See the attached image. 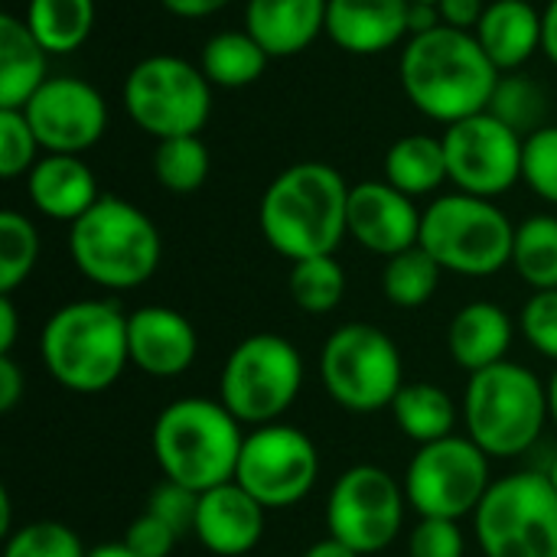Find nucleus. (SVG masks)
<instances>
[{
  "label": "nucleus",
  "mask_w": 557,
  "mask_h": 557,
  "mask_svg": "<svg viewBox=\"0 0 557 557\" xmlns=\"http://www.w3.org/2000/svg\"><path fill=\"white\" fill-rule=\"evenodd\" d=\"M398 72L408 101L424 117L447 127L463 117L483 114L503 75L473 33L450 26L411 36L405 42Z\"/></svg>",
  "instance_id": "1"
},
{
  "label": "nucleus",
  "mask_w": 557,
  "mask_h": 557,
  "mask_svg": "<svg viewBox=\"0 0 557 557\" xmlns=\"http://www.w3.org/2000/svg\"><path fill=\"white\" fill-rule=\"evenodd\" d=\"M349 183L330 163H294L271 180L261 196L258 222L268 245L294 261L336 255L346 228L349 212Z\"/></svg>",
  "instance_id": "2"
},
{
  "label": "nucleus",
  "mask_w": 557,
  "mask_h": 557,
  "mask_svg": "<svg viewBox=\"0 0 557 557\" xmlns=\"http://www.w3.org/2000/svg\"><path fill=\"white\" fill-rule=\"evenodd\" d=\"M39 356L62 388L75 395L108 392L131 366L127 313L114 300L65 304L46 320Z\"/></svg>",
  "instance_id": "3"
},
{
  "label": "nucleus",
  "mask_w": 557,
  "mask_h": 557,
  "mask_svg": "<svg viewBox=\"0 0 557 557\" xmlns=\"http://www.w3.org/2000/svg\"><path fill=\"white\" fill-rule=\"evenodd\" d=\"M150 444L163 480L206 493L235 480L245 434L222 401L180 398L153 421Z\"/></svg>",
  "instance_id": "4"
},
{
  "label": "nucleus",
  "mask_w": 557,
  "mask_h": 557,
  "mask_svg": "<svg viewBox=\"0 0 557 557\" xmlns=\"http://www.w3.org/2000/svg\"><path fill=\"white\" fill-rule=\"evenodd\" d=\"M69 255L91 284L134 290L157 274L163 242L144 209L117 196H101L69 225Z\"/></svg>",
  "instance_id": "5"
},
{
  "label": "nucleus",
  "mask_w": 557,
  "mask_h": 557,
  "mask_svg": "<svg viewBox=\"0 0 557 557\" xmlns=\"http://www.w3.org/2000/svg\"><path fill=\"white\" fill-rule=\"evenodd\" d=\"M548 418V385L532 369L506 359L470 375L463 395L467 437L490 460L525 454L542 437Z\"/></svg>",
  "instance_id": "6"
},
{
  "label": "nucleus",
  "mask_w": 557,
  "mask_h": 557,
  "mask_svg": "<svg viewBox=\"0 0 557 557\" xmlns=\"http://www.w3.org/2000/svg\"><path fill=\"white\" fill-rule=\"evenodd\" d=\"M516 225L493 202L467 193L437 196L421 215L418 245L450 274L490 277L512 264Z\"/></svg>",
  "instance_id": "7"
},
{
  "label": "nucleus",
  "mask_w": 557,
  "mask_h": 557,
  "mask_svg": "<svg viewBox=\"0 0 557 557\" xmlns=\"http://www.w3.org/2000/svg\"><path fill=\"white\" fill-rule=\"evenodd\" d=\"M320 379L339 408L352 414H375L392 408L405 385V366L385 330L372 323H346L323 343Z\"/></svg>",
  "instance_id": "8"
},
{
  "label": "nucleus",
  "mask_w": 557,
  "mask_h": 557,
  "mask_svg": "<svg viewBox=\"0 0 557 557\" xmlns=\"http://www.w3.org/2000/svg\"><path fill=\"white\" fill-rule=\"evenodd\" d=\"M304 385V359L297 346L277 333L242 339L219 375V401L242 424H277L290 411Z\"/></svg>",
  "instance_id": "9"
},
{
  "label": "nucleus",
  "mask_w": 557,
  "mask_h": 557,
  "mask_svg": "<svg viewBox=\"0 0 557 557\" xmlns=\"http://www.w3.org/2000/svg\"><path fill=\"white\" fill-rule=\"evenodd\" d=\"M483 557H557V493L548 473H512L473 516Z\"/></svg>",
  "instance_id": "10"
},
{
  "label": "nucleus",
  "mask_w": 557,
  "mask_h": 557,
  "mask_svg": "<svg viewBox=\"0 0 557 557\" xmlns=\"http://www.w3.org/2000/svg\"><path fill=\"white\" fill-rule=\"evenodd\" d=\"M124 108L157 140L202 134L212 114V82L180 55H147L124 78Z\"/></svg>",
  "instance_id": "11"
},
{
  "label": "nucleus",
  "mask_w": 557,
  "mask_h": 557,
  "mask_svg": "<svg viewBox=\"0 0 557 557\" xmlns=\"http://www.w3.org/2000/svg\"><path fill=\"white\" fill-rule=\"evenodd\" d=\"M490 486V457L470 437L457 434L418 447L405 473L408 506L421 519L460 522L467 516H476Z\"/></svg>",
  "instance_id": "12"
},
{
  "label": "nucleus",
  "mask_w": 557,
  "mask_h": 557,
  "mask_svg": "<svg viewBox=\"0 0 557 557\" xmlns=\"http://www.w3.org/2000/svg\"><path fill=\"white\" fill-rule=\"evenodd\" d=\"M405 483L375 463L349 467L330 490L326 532L356 555H382L405 525Z\"/></svg>",
  "instance_id": "13"
},
{
  "label": "nucleus",
  "mask_w": 557,
  "mask_h": 557,
  "mask_svg": "<svg viewBox=\"0 0 557 557\" xmlns=\"http://www.w3.org/2000/svg\"><path fill=\"white\" fill-rule=\"evenodd\" d=\"M320 480L317 444L290 424H264L245 434L235 483L264 509H290L310 496Z\"/></svg>",
  "instance_id": "14"
},
{
  "label": "nucleus",
  "mask_w": 557,
  "mask_h": 557,
  "mask_svg": "<svg viewBox=\"0 0 557 557\" xmlns=\"http://www.w3.org/2000/svg\"><path fill=\"white\" fill-rule=\"evenodd\" d=\"M441 140L457 193L496 199L522 180L525 137L506 127L490 111L450 124Z\"/></svg>",
  "instance_id": "15"
},
{
  "label": "nucleus",
  "mask_w": 557,
  "mask_h": 557,
  "mask_svg": "<svg viewBox=\"0 0 557 557\" xmlns=\"http://www.w3.org/2000/svg\"><path fill=\"white\" fill-rule=\"evenodd\" d=\"M46 153H82L108 131V104L95 85L72 75H49L23 108Z\"/></svg>",
  "instance_id": "16"
},
{
  "label": "nucleus",
  "mask_w": 557,
  "mask_h": 557,
  "mask_svg": "<svg viewBox=\"0 0 557 557\" xmlns=\"http://www.w3.org/2000/svg\"><path fill=\"white\" fill-rule=\"evenodd\" d=\"M421 215L414 199L385 180H366L349 189L346 228L372 255L395 258L418 245Z\"/></svg>",
  "instance_id": "17"
},
{
  "label": "nucleus",
  "mask_w": 557,
  "mask_h": 557,
  "mask_svg": "<svg viewBox=\"0 0 557 557\" xmlns=\"http://www.w3.org/2000/svg\"><path fill=\"white\" fill-rule=\"evenodd\" d=\"M127 349L131 366L144 375L176 379L196 362L199 336L180 310L140 307L127 317Z\"/></svg>",
  "instance_id": "18"
},
{
  "label": "nucleus",
  "mask_w": 557,
  "mask_h": 557,
  "mask_svg": "<svg viewBox=\"0 0 557 557\" xmlns=\"http://www.w3.org/2000/svg\"><path fill=\"white\" fill-rule=\"evenodd\" d=\"M264 512L268 509L232 480V483L199 493L193 535L212 555L242 557L258 548L264 535Z\"/></svg>",
  "instance_id": "19"
},
{
  "label": "nucleus",
  "mask_w": 557,
  "mask_h": 557,
  "mask_svg": "<svg viewBox=\"0 0 557 557\" xmlns=\"http://www.w3.org/2000/svg\"><path fill=\"white\" fill-rule=\"evenodd\" d=\"M408 0H330L326 36L349 55H382L408 29Z\"/></svg>",
  "instance_id": "20"
},
{
  "label": "nucleus",
  "mask_w": 557,
  "mask_h": 557,
  "mask_svg": "<svg viewBox=\"0 0 557 557\" xmlns=\"http://www.w3.org/2000/svg\"><path fill=\"white\" fill-rule=\"evenodd\" d=\"M26 189L33 206L55 222H75L82 219L101 196L95 173L88 163L75 153H46L36 160V166L26 173Z\"/></svg>",
  "instance_id": "21"
},
{
  "label": "nucleus",
  "mask_w": 557,
  "mask_h": 557,
  "mask_svg": "<svg viewBox=\"0 0 557 557\" xmlns=\"http://www.w3.org/2000/svg\"><path fill=\"white\" fill-rule=\"evenodd\" d=\"M326 3L330 0H248L245 29L271 59L297 55L326 33Z\"/></svg>",
  "instance_id": "22"
},
{
  "label": "nucleus",
  "mask_w": 557,
  "mask_h": 557,
  "mask_svg": "<svg viewBox=\"0 0 557 557\" xmlns=\"http://www.w3.org/2000/svg\"><path fill=\"white\" fill-rule=\"evenodd\" d=\"M473 36L503 75L519 72L542 49V13L529 0H493Z\"/></svg>",
  "instance_id": "23"
},
{
  "label": "nucleus",
  "mask_w": 557,
  "mask_h": 557,
  "mask_svg": "<svg viewBox=\"0 0 557 557\" xmlns=\"http://www.w3.org/2000/svg\"><path fill=\"white\" fill-rule=\"evenodd\" d=\"M512 346V320L503 307L476 300L457 310L447 330V349L460 369L470 375L506 362Z\"/></svg>",
  "instance_id": "24"
},
{
  "label": "nucleus",
  "mask_w": 557,
  "mask_h": 557,
  "mask_svg": "<svg viewBox=\"0 0 557 557\" xmlns=\"http://www.w3.org/2000/svg\"><path fill=\"white\" fill-rule=\"evenodd\" d=\"M49 52L33 36L26 20L3 13L0 16V108L23 111L26 101L46 85Z\"/></svg>",
  "instance_id": "25"
},
{
  "label": "nucleus",
  "mask_w": 557,
  "mask_h": 557,
  "mask_svg": "<svg viewBox=\"0 0 557 557\" xmlns=\"http://www.w3.org/2000/svg\"><path fill=\"white\" fill-rule=\"evenodd\" d=\"M450 180L444 140L431 134L398 137L385 153V183L401 189L405 196H428Z\"/></svg>",
  "instance_id": "26"
},
{
  "label": "nucleus",
  "mask_w": 557,
  "mask_h": 557,
  "mask_svg": "<svg viewBox=\"0 0 557 557\" xmlns=\"http://www.w3.org/2000/svg\"><path fill=\"white\" fill-rule=\"evenodd\" d=\"M392 418L408 441L424 447V444L454 437L457 405L444 388H437L431 382H411V385H401V392L395 395Z\"/></svg>",
  "instance_id": "27"
},
{
  "label": "nucleus",
  "mask_w": 557,
  "mask_h": 557,
  "mask_svg": "<svg viewBox=\"0 0 557 557\" xmlns=\"http://www.w3.org/2000/svg\"><path fill=\"white\" fill-rule=\"evenodd\" d=\"M268 52L248 29H225L206 39L199 69L219 88H245L255 85L268 69Z\"/></svg>",
  "instance_id": "28"
},
{
  "label": "nucleus",
  "mask_w": 557,
  "mask_h": 557,
  "mask_svg": "<svg viewBox=\"0 0 557 557\" xmlns=\"http://www.w3.org/2000/svg\"><path fill=\"white\" fill-rule=\"evenodd\" d=\"M23 20L49 55H69L91 36L95 0H29Z\"/></svg>",
  "instance_id": "29"
},
{
  "label": "nucleus",
  "mask_w": 557,
  "mask_h": 557,
  "mask_svg": "<svg viewBox=\"0 0 557 557\" xmlns=\"http://www.w3.org/2000/svg\"><path fill=\"white\" fill-rule=\"evenodd\" d=\"M512 268L532 290H557V219L532 215L516 225Z\"/></svg>",
  "instance_id": "30"
},
{
  "label": "nucleus",
  "mask_w": 557,
  "mask_h": 557,
  "mask_svg": "<svg viewBox=\"0 0 557 557\" xmlns=\"http://www.w3.org/2000/svg\"><path fill=\"white\" fill-rule=\"evenodd\" d=\"M441 274H444V268L421 245H414L385 261L382 294L388 297V304H395L401 310H418V307L431 304V297L437 294Z\"/></svg>",
  "instance_id": "31"
},
{
  "label": "nucleus",
  "mask_w": 557,
  "mask_h": 557,
  "mask_svg": "<svg viewBox=\"0 0 557 557\" xmlns=\"http://www.w3.org/2000/svg\"><path fill=\"white\" fill-rule=\"evenodd\" d=\"M290 300L304 313H330L343 304L346 294V271L336 261V255H320V258H304L294 261L290 277H287Z\"/></svg>",
  "instance_id": "32"
},
{
  "label": "nucleus",
  "mask_w": 557,
  "mask_h": 557,
  "mask_svg": "<svg viewBox=\"0 0 557 557\" xmlns=\"http://www.w3.org/2000/svg\"><path fill=\"white\" fill-rule=\"evenodd\" d=\"M209 147L202 144L199 134H189V137H166L157 144V153H153V173H157V183L176 196H186V193H196L202 189V183L209 180Z\"/></svg>",
  "instance_id": "33"
},
{
  "label": "nucleus",
  "mask_w": 557,
  "mask_h": 557,
  "mask_svg": "<svg viewBox=\"0 0 557 557\" xmlns=\"http://www.w3.org/2000/svg\"><path fill=\"white\" fill-rule=\"evenodd\" d=\"M486 111L493 117H499L506 127H512L516 134L529 137L539 127H545L548 95L542 91V85L535 78L519 75V72H506V75H499V85H496Z\"/></svg>",
  "instance_id": "34"
},
{
  "label": "nucleus",
  "mask_w": 557,
  "mask_h": 557,
  "mask_svg": "<svg viewBox=\"0 0 557 557\" xmlns=\"http://www.w3.org/2000/svg\"><path fill=\"white\" fill-rule=\"evenodd\" d=\"M39 261V232L36 225L16 212H0V294H13Z\"/></svg>",
  "instance_id": "35"
},
{
  "label": "nucleus",
  "mask_w": 557,
  "mask_h": 557,
  "mask_svg": "<svg viewBox=\"0 0 557 557\" xmlns=\"http://www.w3.org/2000/svg\"><path fill=\"white\" fill-rule=\"evenodd\" d=\"M3 557H88V552L69 525L29 522L7 535Z\"/></svg>",
  "instance_id": "36"
},
{
  "label": "nucleus",
  "mask_w": 557,
  "mask_h": 557,
  "mask_svg": "<svg viewBox=\"0 0 557 557\" xmlns=\"http://www.w3.org/2000/svg\"><path fill=\"white\" fill-rule=\"evenodd\" d=\"M39 140L26 121L23 111L16 108H0V176L16 180L29 173L39 160Z\"/></svg>",
  "instance_id": "37"
},
{
  "label": "nucleus",
  "mask_w": 557,
  "mask_h": 557,
  "mask_svg": "<svg viewBox=\"0 0 557 557\" xmlns=\"http://www.w3.org/2000/svg\"><path fill=\"white\" fill-rule=\"evenodd\" d=\"M522 180L535 196L557 206V124H545L525 137Z\"/></svg>",
  "instance_id": "38"
},
{
  "label": "nucleus",
  "mask_w": 557,
  "mask_h": 557,
  "mask_svg": "<svg viewBox=\"0 0 557 557\" xmlns=\"http://www.w3.org/2000/svg\"><path fill=\"white\" fill-rule=\"evenodd\" d=\"M147 512H150V516H157L160 522H166V525L183 539L186 532H193V529H196L199 493H196V490H186V486H180V483L163 480V483L150 493V499H147Z\"/></svg>",
  "instance_id": "39"
},
{
  "label": "nucleus",
  "mask_w": 557,
  "mask_h": 557,
  "mask_svg": "<svg viewBox=\"0 0 557 557\" xmlns=\"http://www.w3.org/2000/svg\"><path fill=\"white\" fill-rule=\"evenodd\" d=\"M522 333L532 349L557 362V290H535L522 310Z\"/></svg>",
  "instance_id": "40"
},
{
  "label": "nucleus",
  "mask_w": 557,
  "mask_h": 557,
  "mask_svg": "<svg viewBox=\"0 0 557 557\" xmlns=\"http://www.w3.org/2000/svg\"><path fill=\"white\" fill-rule=\"evenodd\" d=\"M467 539L454 519H421L411 529L408 557H463Z\"/></svg>",
  "instance_id": "41"
},
{
  "label": "nucleus",
  "mask_w": 557,
  "mask_h": 557,
  "mask_svg": "<svg viewBox=\"0 0 557 557\" xmlns=\"http://www.w3.org/2000/svg\"><path fill=\"white\" fill-rule=\"evenodd\" d=\"M176 542H180V535L166 522L150 516L147 509L124 532V545L137 557H170L173 548H176Z\"/></svg>",
  "instance_id": "42"
},
{
  "label": "nucleus",
  "mask_w": 557,
  "mask_h": 557,
  "mask_svg": "<svg viewBox=\"0 0 557 557\" xmlns=\"http://www.w3.org/2000/svg\"><path fill=\"white\" fill-rule=\"evenodd\" d=\"M437 10H441L444 26L473 33L486 13V3L483 0H437Z\"/></svg>",
  "instance_id": "43"
},
{
  "label": "nucleus",
  "mask_w": 557,
  "mask_h": 557,
  "mask_svg": "<svg viewBox=\"0 0 557 557\" xmlns=\"http://www.w3.org/2000/svg\"><path fill=\"white\" fill-rule=\"evenodd\" d=\"M26 392V379L10 356H0V411L10 414Z\"/></svg>",
  "instance_id": "44"
},
{
  "label": "nucleus",
  "mask_w": 557,
  "mask_h": 557,
  "mask_svg": "<svg viewBox=\"0 0 557 557\" xmlns=\"http://www.w3.org/2000/svg\"><path fill=\"white\" fill-rule=\"evenodd\" d=\"M173 16H183V20H199V16H212L219 13L222 7H228L232 0H160Z\"/></svg>",
  "instance_id": "45"
},
{
  "label": "nucleus",
  "mask_w": 557,
  "mask_h": 557,
  "mask_svg": "<svg viewBox=\"0 0 557 557\" xmlns=\"http://www.w3.org/2000/svg\"><path fill=\"white\" fill-rule=\"evenodd\" d=\"M437 26H444L437 3H411L408 7V29H411V36H424V33H431Z\"/></svg>",
  "instance_id": "46"
},
{
  "label": "nucleus",
  "mask_w": 557,
  "mask_h": 557,
  "mask_svg": "<svg viewBox=\"0 0 557 557\" xmlns=\"http://www.w3.org/2000/svg\"><path fill=\"white\" fill-rule=\"evenodd\" d=\"M16 343V307L13 294H0V356H10Z\"/></svg>",
  "instance_id": "47"
},
{
  "label": "nucleus",
  "mask_w": 557,
  "mask_h": 557,
  "mask_svg": "<svg viewBox=\"0 0 557 557\" xmlns=\"http://www.w3.org/2000/svg\"><path fill=\"white\" fill-rule=\"evenodd\" d=\"M542 52L557 65V0H548L542 13Z\"/></svg>",
  "instance_id": "48"
},
{
  "label": "nucleus",
  "mask_w": 557,
  "mask_h": 557,
  "mask_svg": "<svg viewBox=\"0 0 557 557\" xmlns=\"http://www.w3.org/2000/svg\"><path fill=\"white\" fill-rule=\"evenodd\" d=\"M300 557H362V555H356L349 545H343V542H336V539H323V542H317V545H310L307 552Z\"/></svg>",
  "instance_id": "49"
},
{
  "label": "nucleus",
  "mask_w": 557,
  "mask_h": 557,
  "mask_svg": "<svg viewBox=\"0 0 557 557\" xmlns=\"http://www.w3.org/2000/svg\"><path fill=\"white\" fill-rule=\"evenodd\" d=\"M10 493L7 490H0V535L7 539V535H13V525H10Z\"/></svg>",
  "instance_id": "50"
},
{
  "label": "nucleus",
  "mask_w": 557,
  "mask_h": 557,
  "mask_svg": "<svg viewBox=\"0 0 557 557\" xmlns=\"http://www.w3.org/2000/svg\"><path fill=\"white\" fill-rule=\"evenodd\" d=\"M88 557H137L124 542H117V545H98L95 552H88Z\"/></svg>",
  "instance_id": "51"
},
{
  "label": "nucleus",
  "mask_w": 557,
  "mask_h": 557,
  "mask_svg": "<svg viewBox=\"0 0 557 557\" xmlns=\"http://www.w3.org/2000/svg\"><path fill=\"white\" fill-rule=\"evenodd\" d=\"M548 414H552V424L557 428V372L548 382Z\"/></svg>",
  "instance_id": "52"
},
{
  "label": "nucleus",
  "mask_w": 557,
  "mask_h": 557,
  "mask_svg": "<svg viewBox=\"0 0 557 557\" xmlns=\"http://www.w3.org/2000/svg\"><path fill=\"white\" fill-rule=\"evenodd\" d=\"M548 480H552V486H555V493H557V457H555V463H552V470H548Z\"/></svg>",
  "instance_id": "53"
},
{
  "label": "nucleus",
  "mask_w": 557,
  "mask_h": 557,
  "mask_svg": "<svg viewBox=\"0 0 557 557\" xmlns=\"http://www.w3.org/2000/svg\"><path fill=\"white\" fill-rule=\"evenodd\" d=\"M408 3H437V0H408Z\"/></svg>",
  "instance_id": "54"
}]
</instances>
